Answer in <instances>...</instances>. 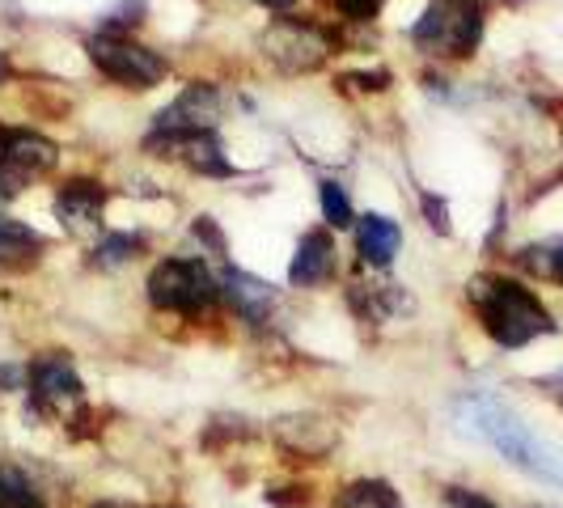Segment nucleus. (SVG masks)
I'll return each mask as SVG.
<instances>
[{"label":"nucleus","instance_id":"obj_1","mask_svg":"<svg viewBox=\"0 0 563 508\" xmlns=\"http://www.w3.org/2000/svg\"><path fill=\"white\" fill-rule=\"evenodd\" d=\"M457 420H462L466 432H475L496 453H505L512 466H521L526 475L563 487V450L551 445V441H542L521 416L508 411L505 402H496L492 395L462 398L457 402Z\"/></svg>","mask_w":563,"mask_h":508},{"label":"nucleus","instance_id":"obj_2","mask_svg":"<svg viewBox=\"0 0 563 508\" xmlns=\"http://www.w3.org/2000/svg\"><path fill=\"white\" fill-rule=\"evenodd\" d=\"M471 301L479 310L483 331L496 339L500 347H526L538 335H551L555 322L542 310L534 292L526 284L505 280V276H479L471 284Z\"/></svg>","mask_w":563,"mask_h":508},{"label":"nucleus","instance_id":"obj_3","mask_svg":"<svg viewBox=\"0 0 563 508\" xmlns=\"http://www.w3.org/2000/svg\"><path fill=\"white\" fill-rule=\"evenodd\" d=\"M416 47L428 56H471L483 38V4L479 0H432L411 30Z\"/></svg>","mask_w":563,"mask_h":508},{"label":"nucleus","instance_id":"obj_4","mask_svg":"<svg viewBox=\"0 0 563 508\" xmlns=\"http://www.w3.org/2000/svg\"><path fill=\"white\" fill-rule=\"evenodd\" d=\"M221 284L199 258H166L148 276V301L169 313H199L217 301Z\"/></svg>","mask_w":563,"mask_h":508},{"label":"nucleus","instance_id":"obj_5","mask_svg":"<svg viewBox=\"0 0 563 508\" xmlns=\"http://www.w3.org/2000/svg\"><path fill=\"white\" fill-rule=\"evenodd\" d=\"M89 56L111 81L128 85V89H153L166 77V59L141 47V43H132L128 34H93L89 38Z\"/></svg>","mask_w":563,"mask_h":508},{"label":"nucleus","instance_id":"obj_6","mask_svg":"<svg viewBox=\"0 0 563 508\" xmlns=\"http://www.w3.org/2000/svg\"><path fill=\"white\" fill-rule=\"evenodd\" d=\"M56 166V144L26 128H4L0 132V187L4 196H18L34 178H43Z\"/></svg>","mask_w":563,"mask_h":508},{"label":"nucleus","instance_id":"obj_7","mask_svg":"<svg viewBox=\"0 0 563 508\" xmlns=\"http://www.w3.org/2000/svg\"><path fill=\"white\" fill-rule=\"evenodd\" d=\"M217 119H221V98H217V89L196 81L174 98V107H166V111L157 114V136H166V144L187 141V136H203V132L217 128ZM157 136H153V141H157Z\"/></svg>","mask_w":563,"mask_h":508},{"label":"nucleus","instance_id":"obj_8","mask_svg":"<svg viewBox=\"0 0 563 508\" xmlns=\"http://www.w3.org/2000/svg\"><path fill=\"white\" fill-rule=\"evenodd\" d=\"M30 395L43 411H64L68 402L81 398V377L64 356H38L30 365Z\"/></svg>","mask_w":563,"mask_h":508},{"label":"nucleus","instance_id":"obj_9","mask_svg":"<svg viewBox=\"0 0 563 508\" xmlns=\"http://www.w3.org/2000/svg\"><path fill=\"white\" fill-rule=\"evenodd\" d=\"M335 272V238L327 229H310L301 238V246L292 254V267H288V280L313 288V284H327Z\"/></svg>","mask_w":563,"mask_h":508},{"label":"nucleus","instance_id":"obj_10","mask_svg":"<svg viewBox=\"0 0 563 508\" xmlns=\"http://www.w3.org/2000/svg\"><path fill=\"white\" fill-rule=\"evenodd\" d=\"M356 246H361L365 263L386 267L398 254V246H402V229L390 217H382V212H368V217H361V225H356Z\"/></svg>","mask_w":563,"mask_h":508},{"label":"nucleus","instance_id":"obj_11","mask_svg":"<svg viewBox=\"0 0 563 508\" xmlns=\"http://www.w3.org/2000/svg\"><path fill=\"white\" fill-rule=\"evenodd\" d=\"M56 212L64 225H89V221H98V212H102V187L98 183H68L56 199Z\"/></svg>","mask_w":563,"mask_h":508},{"label":"nucleus","instance_id":"obj_12","mask_svg":"<svg viewBox=\"0 0 563 508\" xmlns=\"http://www.w3.org/2000/svg\"><path fill=\"white\" fill-rule=\"evenodd\" d=\"M225 297L233 301V310L251 322H263L267 310H272V288L254 276H242V272H229L225 276Z\"/></svg>","mask_w":563,"mask_h":508},{"label":"nucleus","instance_id":"obj_13","mask_svg":"<svg viewBox=\"0 0 563 508\" xmlns=\"http://www.w3.org/2000/svg\"><path fill=\"white\" fill-rule=\"evenodd\" d=\"M38 233L18 221H4L0 217V267H13V263H30L38 254Z\"/></svg>","mask_w":563,"mask_h":508},{"label":"nucleus","instance_id":"obj_14","mask_svg":"<svg viewBox=\"0 0 563 508\" xmlns=\"http://www.w3.org/2000/svg\"><path fill=\"white\" fill-rule=\"evenodd\" d=\"M166 148H183L187 153V162L199 169V174H233L225 157H221V144L212 132H203V136H187V141H169Z\"/></svg>","mask_w":563,"mask_h":508},{"label":"nucleus","instance_id":"obj_15","mask_svg":"<svg viewBox=\"0 0 563 508\" xmlns=\"http://www.w3.org/2000/svg\"><path fill=\"white\" fill-rule=\"evenodd\" d=\"M335 508H402V500H398V492L390 487V483L361 479V483H352V487L339 496Z\"/></svg>","mask_w":563,"mask_h":508},{"label":"nucleus","instance_id":"obj_16","mask_svg":"<svg viewBox=\"0 0 563 508\" xmlns=\"http://www.w3.org/2000/svg\"><path fill=\"white\" fill-rule=\"evenodd\" d=\"M0 508H47V505H43V496L34 492V483L18 466H4L0 462Z\"/></svg>","mask_w":563,"mask_h":508},{"label":"nucleus","instance_id":"obj_17","mask_svg":"<svg viewBox=\"0 0 563 508\" xmlns=\"http://www.w3.org/2000/svg\"><path fill=\"white\" fill-rule=\"evenodd\" d=\"M521 263H526V267H534L538 276L563 284V238H555V242H542V246H530V251H521Z\"/></svg>","mask_w":563,"mask_h":508},{"label":"nucleus","instance_id":"obj_18","mask_svg":"<svg viewBox=\"0 0 563 508\" xmlns=\"http://www.w3.org/2000/svg\"><path fill=\"white\" fill-rule=\"evenodd\" d=\"M322 212H327L331 225H352V203L335 183H322Z\"/></svg>","mask_w":563,"mask_h":508},{"label":"nucleus","instance_id":"obj_19","mask_svg":"<svg viewBox=\"0 0 563 508\" xmlns=\"http://www.w3.org/2000/svg\"><path fill=\"white\" fill-rule=\"evenodd\" d=\"M141 242L132 238V233H111L102 246H98V263H107V267H114V263H123V258H132V251H136Z\"/></svg>","mask_w":563,"mask_h":508},{"label":"nucleus","instance_id":"obj_20","mask_svg":"<svg viewBox=\"0 0 563 508\" xmlns=\"http://www.w3.org/2000/svg\"><path fill=\"white\" fill-rule=\"evenodd\" d=\"M335 9L352 22H368V18H377L382 0H335Z\"/></svg>","mask_w":563,"mask_h":508},{"label":"nucleus","instance_id":"obj_21","mask_svg":"<svg viewBox=\"0 0 563 508\" xmlns=\"http://www.w3.org/2000/svg\"><path fill=\"white\" fill-rule=\"evenodd\" d=\"M450 505L453 508H500V505H492V500H483L479 492H450Z\"/></svg>","mask_w":563,"mask_h":508},{"label":"nucleus","instance_id":"obj_22","mask_svg":"<svg viewBox=\"0 0 563 508\" xmlns=\"http://www.w3.org/2000/svg\"><path fill=\"white\" fill-rule=\"evenodd\" d=\"M423 208H428V217H432L428 225H432V229H441V233L450 229V221H445V203H441V199H423Z\"/></svg>","mask_w":563,"mask_h":508},{"label":"nucleus","instance_id":"obj_23","mask_svg":"<svg viewBox=\"0 0 563 508\" xmlns=\"http://www.w3.org/2000/svg\"><path fill=\"white\" fill-rule=\"evenodd\" d=\"M258 4H267V9H288L292 0H258Z\"/></svg>","mask_w":563,"mask_h":508},{"label":"nucleus","instance_id":"obj_24","mask_svg":"<svg viewBox=\"0 0 563 508\" xmlns=\"http://www.w3.org/2000/svg\"><path fill=\"white\" fill-rule=\"evenodd\" d=\"M93 508H132V505H119V500H98Z\"/></svg>","mask_w":563,"mask_h":508},{"label":"nucleus","instance_id":"obj_25","mask_svg":"<svg viewBox=\"0 0 563 508\" xmlns=\"http://www.w3.org/2000/svg\"><path fill=\"white\" fill-rule=\"evenodd\" d=\"M4 73H9V59L0 56V81H4Z\"/></svg>","mask_w":563,"mask_h":508}]
</instances>
